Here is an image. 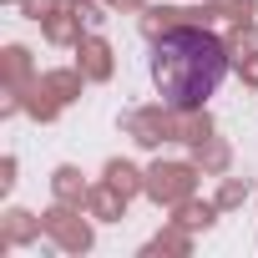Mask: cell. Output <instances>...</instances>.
<instances>
[{"label":"cell","mask_w":258,"mask_h":258,"mask_svg":"<svg viewBox=\"0 0 258 258\" xmlns=\"http://www.w3.org/2000/svg\"><path fill=\"white\" fill-rule=\"evenodd\" d=\"M228 46L203 31V26H172L152 41V56H147V71H152V86L157 96L172 106V111H203L218 86L228 81Z\"/></svg>","instance_id":"obj_1"}]
</instances>
